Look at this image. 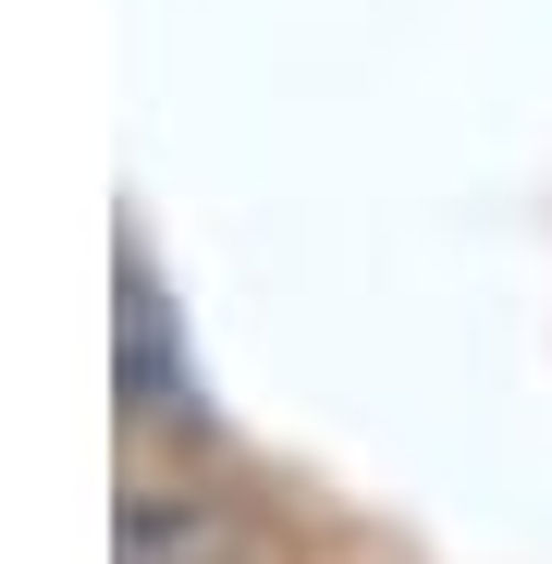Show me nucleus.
Listing matches in <instances>:
<instances>
[{
    "mask_svg": "<svg viewBox=\"0 0 552 564\" xmlns=\"http://www.w3.org/2000/svg\"><path fill=\"white\" fill-rule=\"evenodd\" d=\"M123 564H270V528L221 491H123Z\"/></svg>",
    "mask_w": 552,
    "mask_h": 564,
    "instance_id": "f257e3e1",
    "label": "nucleus"
},
{
    "mask_svg": "<svg viewBox=\"0 0 552 564\" xmlns=\"http://www.w3.org/2000/svg\"><path fill=\"white\" fill-rule=\"evenodd\" d=\"M123 381H136L148 417H172L160 405V381H172V307H160V282H148V246H123Z\"/></svg>",
    "mask_w": 552,
    "mask_h": 564,
    "instance_id": "f03ea898",
    "label": "nucleus"
}]
</instances>
